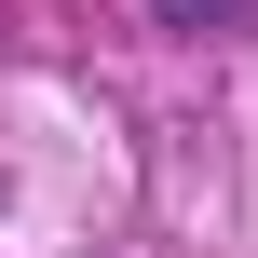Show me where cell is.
Instances as JSON below:
<instances>
[{
	"label": "cell",
	"mask_w": 258,
	"mask_h": 258,
	"mask_svg": "<svg viewBox=\"0 0 258 258\" xmlns=\"http://www.w3.org/2000/svg\"><path fill=\"white\" fill-rule=\"evenodd\" d=\"M258 0H150V27H177V41H231Z\"/></svg>",
	"instance_id": "1"
}]
</instances>
